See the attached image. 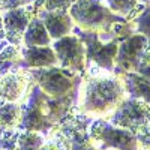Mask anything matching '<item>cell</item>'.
Here are the masks:
<instances>
[{
    "instance_id": "6da1fadb",
    "label": "cell",
    "mask_w": 150,
    "mask_h": 150,
    "mask_svg": "<svg viewBox=\"0 0 150 150\" xmlns=\"http://www.w3.org/2000/svg\"><path fill=\"white\" fill-rule=\"evenodd\" d=\"M125 98L126 92L119 75L108 71L98 74L89 68L81 86L77 111L92 119H108Z\"/></svg>"
},
{
    "instance_id": "7a4b0ae2",
    "label": "cell",
    "mask_w": 150,
    "mask_h": 150,
    "mask_svg": "<svg viewBox=\"0 0 150 150\" xmlns=\"http://www.w3.org/2000/svg\"><path fill=\"white\" fill-rule=\"evenodd\" d=\"M68 12L80 30L95 32L99 35L111 33L116 23L125 21L123 17L116 15L99 0H75Z\"/></svg>"
},
{
    "instance_id": "3957f363",
    "label": "cell",
    "mask_w": 150,
    "mask_h": 150,
    "mask_svg": "<svg viewBox=\"0 0 150 150\" xmlns=\"http://www.w3.org/2000/svg\"><path fill=\"white\" fill-rule=\"evenodd\" d=\"M92 120V117L75 110L62 122L54 125L50 137L56 138L65 150H98L89 137V126Z\"/></svg>"
},
{
    "instance_id": "277c9868",
    "label": "cell",
    "mask_w": 150,
    "mask_h": 150,
    "mask_svg": "<svg viewBox=\"0 0 150 150\" xmlns=\"http://www.w3.org/2000/svg\"><path fill=\"white\" fill-rule=\"evenodd\" d=\"M89 137L98 150H140L135 132L114 126L107 119H93Z\"/></svg>"
},
{
    "instance_id": "5b68a950",
    "label": "cell",
    "mask_w": 150,
    "mask_h": 150,
    "mask_svg": "<svg viewBox=\"0 0 150 150\" xmlns=\"http://www.w3.org/2000/svg\"><path fill=\"white\" fill-rule=\"evenodd\" d=\"M30 78L41 87L50 98H62L68 96L74 92L75 83V72L65 68H32L27 69Z\"/></svg>"
},
{
    "instance_id": "8992f818",
    "label": "cell",
    "mask_w": 150,
    "mask_h": 150,
    "mask_svg": "<svg viewBox=\"0 0 150 150\" xmlns=\"http://www.w3.org/2000/svg\"><path fill=\"white\" fill-rule=\"evenodd\" d=\"M111 125L132 132H138L150 125V104L126 96L107 119Z\"/></svg>"
},
{
    "instance_id": "52a82bcc",
    "label": "cell",
    "mask_w": 150,
    "mask_h": 150,
    "mask_svg": "<svg viewBox=\"0 0 150 150\" xmlns=\"http://www.w3.org/2000/svg\"><path fill=\"white\" fill-rule=\"evenodd\" d=\"M78 38L83 41L86 47V63L95 65L96 68L105 69L108 72H112L114 69V60L119 48V41L111 39L110 42H104L99 33L95 32H84L77 29Z\"/></svg>"
},
{
    "instance_id": "ba28073f",
    "label": "cell",
    "mask_w": 150,
    "mask_h": 150,
    "mask_svg": "<svg viewBox=\"0 0 150 150\" xmlns=\"http://www.w3.org/2000/svg\"><path fill=\"white\" fill-rule=\"evenodd\" d=\"M60 68L72 72H83L86 68V47L83 41L75 35H66L53 44Z\"/></svg>"
},
{
    "instance_id": "9c48e42d",
    "label": "cell",
    "mask_w": 150,
    "mask_h": 150,
    "mask_svg": "<svg viewBox=\"0 0 150 150\" xmlns=\"http://www.w3.org/2000/svg\"><path fill=\"white\" fill-rule=\"evenodd\" d=\"M147 44V38L144 35H131L119 44L117 54L114 60L112 72H135L141 63V56L144 47Z\"/></svg>"
},
{
    "instance_id": "30bf717a",
    "label": "cell",
    "mask_w": 150,
    "mask_h": 150,
    "mask_svg": "<svg viewBox=\"0 0 150 150\" xmlns=\"http://www.w3.org/2000/svg\"><path fill=\"white\" fill-rule=\"evenodd\" d=\"M32 18L33 17L30 15V11L24 6L6 11L2 15L3 27H5V39L12 45L20 47L23 44L24 32H26Z\"/></svg>"
},
{
    "instance_id": "8fae6325",
    "label": "cell",
    "mask_w": 150,
    "mask_h": 150,
    "mask_svg": "<svg viewBox=\"0 0 150 150\" xmlns=\"http://www.w3.org/2000/svg\"><path fill=\"white\" fill-rule=\"evenodd\" d=\"M30 81L27 69H14L6 75L0 77V101L3 102H18L24 96Z\"/></svg>"
},
{
    "instance_id": "7c38bea8",
    "label": "cell",
    "mask_w": 150,
    "mask_h": 150,
    "mask_svg": "<svg viewBox=\"0 0 150 150\" xmlns=\"http://www.w3.org/2000/svg\"><path fill=\"white\" fill-rule=\"evenodd\" d=\"M38 17L44 23V26L51 39H60L69 35L74 29V20L68 11H38Z\"/></svg>"
},
{
    "instance_id": "4fadbf2b",
    "label": "cell",
    "mask_w": 150,
    "mask_h": 150,
    "mask_svg": "<svg viewBox=\"0 0 150 150\" xmlns=\"http://www.w3.org/2000/svg\"><path fill=\"white\" fill-rule=\"evenodd\" d=\"M21 68L32 69V68H50L56 66L59 62L53 47H21Z\"/></svg>"
},
{
    "instance_id": "5bb4252c",
    "label": "cell",
    "mask_w": 150,
    "mask_h": 150,
    "mask_svg": "<svg viewBox=\"0 0 150 150\" xmlns=\"http://www.w3.org/2000/svg\"><path fill=\"white\" fill-rule=\"evenodd\" d=\"M116 75H119L126 96L141 99L150 104V80L140 75L138 72H119Z\"/></svg>"
},
{
    "instance_id": "9a60e30c",
    "label": "cell",
    "mask_w": 150,
    "mask_h": 150,
    "mask_svg": "<svg viewBox=\"0 0 150 150\" xmlns=\"http://www.w3.org/2000/svg\"><path fill=\"white\" fill-rule=\"evenodd\" d=\"M23 44L24 47H45L51 44V38H50L42 20L38 15L30 20L23 36Z\"/></svg>"
},
{
    "instance_id": "2e32d148",
    "label": "cell",
    "mask_w": 150,
    "mask_h": 150,
    "mask_svg": "<svg viewBox=\"0 0 150 150\" xmlns=\"http://www.w3.org/2000/svg\"><path fill=\"white\" fill-rule=\"evenodd\" d=\"M21 62H23L21 47L12 45V44L6 45L0 51V77H3V75H6L8 72L14 69H20Z\"/></svg>"
},
{
    "instance_id": "e0dca14e",
    "label": "cell",
    "mask_w": 150,
    "mask_h": 150,
    "mask_svg": "<svg viewBox=\"0 0 150 150\" xmlns=\"http://www.w3.org/2000/svg\"><path fill=\"white\" fill-rule=\"evenodd\" d=\"M21 108L17 102L0 101V129H18Z\"/></svg>"
},
{
    "instance_id": "ac0fdd59",
    "label": "cell",
    "mask_w": 150,
    "mask_h": 150,
    "mask_svg": "<svg viewBox=\"0 0 150 150\" xmlns=\"http://www.w3.org/2000/svg\"><path fill=\"white\" fill-rule=\"evenodd\" d=\"M44 141H45V137L41 132L21 131L15 150H39L41 146L44 144Z\"/></svg>"
},
{
    "instance_id": "d6986e66",
    "label": "cell",
    "mask_w": 150,
    "mask_h": 150,
    "mask_svg": "<svg viewBox=\"0 0 150 150\" xmlns=\"http://www.w3.org/2000/svg\"><path fill=\"white\" fill-rule=\"evenodd\" d=\"M107 3H108V8L114 12L116 15L128 17L137 8L138 0H107Z\"/></svg>"
},
{
    "instance_id": "ffe728a7",
    "label": "cell",
    "mask_w": 150,
    "mask_h": 150,
    "mask_svg": "<svg viewBox=\"0 0 150 150\" xmlns=\"http://www.w3.org/2000/svg\"><path fill=\"white\" fill-rule=\"evenodd\" d=\"M134 32L150 38V6H146L144 11L134 20Z\"/></svg>"
},
{
    "instance_id": "44dd1931",
    "label": "cell",
    "mask_w": 150,
    "mask_h": 150,
    "mask_svg": "<svg viewBox=\"0 0 150 150\" xmlns=\"http://www.w3.org/2000/svg\"><path fill=\"white\" fill-rule=\"evenodd\" d=\"M75 0H38L42 11H68Z\"/></svg>"
},
{
    "instance_id": "7402d4cb",
    "label": "cell",
    "mask_w": 150,
    "mask_h": 150,
    "mask_svg": "<svg viewBox=\"0 0 150 150\" xmlns=\"http://www.w3.org/2000/svg\"><path fill=\"white\" fill-rule=\"evenodd\" d=\"M137 141H138L140 150L150 149V125H147L141 131L137 132Z\"/></svg>"
},
{
    "instance_id": "603a6c76",
    "label": "cell",
    "mask_w": 150,
    "mask_h": 150,
    "mask_svg": "<svg viewBox=\"0 0 150 150\" xmlns=\"http://www.w3.org/2000/svg\"><path fill=\"white\" fill-rule=\"evenodd\" d=\"M32 0H0V11H11L15 8L26 6Z\"/></svg>"
},
{
    "instance_id": "cb8c5ba5",
    "label": "cell",
    "mask_w": 150,
    "mask_h": 150,
    "mask_svg": "<svg viewBox=\"0 0 150 150\" xmlns=\"http://www.w3.org/2000/svg\"><path fill=\"white\" fill-rule=\"evenodd\" d=\"M135 72H138L140 75H143L147 80H150V63H140V66L137 68Z\"/></svg>"
},
{
    "instance_id": "d4e9b609",
    "label": "cell",
    "mask_w": 150,
    "mask_h": 150,
    "mask_svg": "<svg viewBox=\"0 0 150 150\" xmlns=\"http://www.w3.org/2000/svg\"><path fill=\"white\" fill-rule=\"evenodd\" d=\"M141 63H150V38H147V44L141 56Z\"/></svg>"
},
{
    "instance_id": "484cf974",
    "label": "cell",
    "mask_w": 150,
    "mask_h": 150,
    "mask_svg": "<svg viewBox=\"0 0 150 150\" xmlns=\"http://www.w3.org/2000/svg\"><path fill=\"white\" fill-rule=\"evenodd\" d=\"M0 39H5V27H3V20L0 15Z\"/></svg>"
},
{
    "instance_id": "4316f807",
    "label": "cell",
    "mask_w": 150,
    "mask_h": 150,
    "mask_svg": "<svg viewBox=\"0 0 150 150\" xmlns=\"http://www.w3.org/2000/svg\"><path fill=\"white\" fill-rule=\"evenodd\" d=\"M6 42H8V41H5V39H0V51H2V50H3V48L8 45Z\"/></svg>"
},
{
    "instance_id": "83f0119b",
    "label": "cell",
    "mask_w": 150,
    "mask_h": 150,
    "mask_svg": "<svg viewBox=\"0 0 150 150\" xmlns=\"http://www.w3.org/2000/svg\"><path fill=\"white\" fill-rule=\"evenodd\" d=\"M108 150H114V149H108Z\"/></svg>"
},
{
    "instance_id": "f1b7e54d",
    "label": "cell",
    "mask_w": 150,
    "mask_h": 150,
    "mask_svg": "<svg viewBox=\"0 0 150 150\" xmlns=\"http://www.w3.org/2000/svg\"><path fill=\"white\" fill-rule=\"evenodd\" d=\"M0 132H2V129H0Z\"/></svg>"
},
{
    "instance_id": "f546056e",
    "label": "cell",
    "mask_w": 150,
    "mask_h": 150,
    "mask_svg": "<svg viewBox=\"0 0 150 150\" xmlns=\"http://www.w3.org/2000/svg\"><path fill=\"white\" fill-rule=\"evenodd\" d=\"M147 150H150V149H147Z\"/></svg>"
}]
</instances>
